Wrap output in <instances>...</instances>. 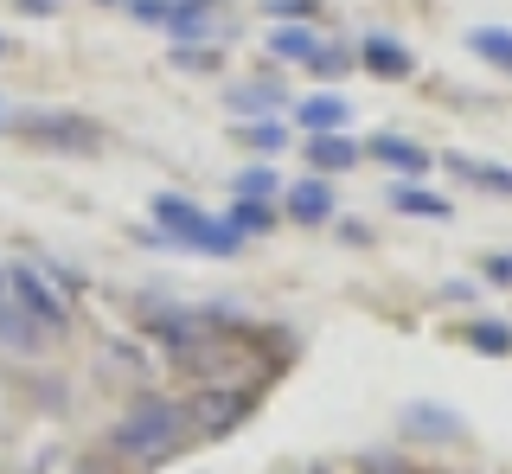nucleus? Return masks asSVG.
Instances as JSON below:
<instances>
[{
    "mask_svg": "<svg viewBox=\"0 0 512 474\" xmlns=\"http://www.w3.org/2000/svg\"><path fill=\"white\" fill-rule=\"evenodd\" d=\"M263 13H269V20H308L314 0H263Z\"/></svg>",
    "mask_w": 512,
    "mask_h": 474,
    "instance_id": "23",
    "label": "nucleus"
},
{
    "mask_svg": "<svg viewBox=\"0 0 512 474\" xmlns=\"http://www.w3.org/2000/svg\"><path fill=\"white\" fill-rule=\"evenodd\" d=\"M0 58H7V39H0Z\"/></svg>",
    "mask_w": 512,
    "mask_h": 474,
    "instance_id": "29",
    "label": "nucleus"
},
{
    "mask_svg": "<svg viewBox=\"0 0 512 474\" xmlns=\"http://www.w3.org/2000/svg\"><path fill=\"white\" fill-rule=\"evenodd\" d=\"M359 474H416V468H404V462H365Z\"/></svg>",
    "mask_w": 512,
    "mask_h": 474,
    "instance_id": "25",
    "label": "nucleus"
},
{
    "mask_svg": "<svg viewBox=\"0 0 512 474\" xmlns=\"http://www.w3.org/2000/svg\"><path fill=\"white\" fill-rule=\"evenodd\" d=\"M0 302H7V270H0Z\"/></svg>",
    "mask_w": 512,
    "mask_h": 474,
    "instance_id": "26",
    "label": "nucleus"
},
{
    "mask_svg": "<svg viewBox=\"0 0 512 474\" xmlns=\"http://www.w3.org/2000/svg\"><path fill=\"white\" fill-rule=\"evenodd\" d=\"M391 205L410 212V218H448L455 212V205H448L442 193H429V186H391Z\"/></svg>",
    "mask_w": 512,
    "mask_h": 474,
    "instance_id": "13",
    "label": "nucleus"
},
{
    "mask_svg": "<svg viewBox=\"0 0 512 474\" xmlns=\"http://www.w3.org/2000/svg\"><path fill=\"white\" fill-rule=\"evenodd\" d=\"M359 65L372 71V77H410V71H416V58H410L397 39H384V33H378V39H365V45H359Z\"/></svg>",
    "mask_w": 512,
    "mask_h": 474,
    "instance_id": "9",
    "label": "nucleus"
},
{
    "mask_svg": "<svg viewBox=\"0 0 512 474\" xmlns=\"http://www.w3.org/2000/svg\"><path fill=\"white\" fill-rule=\"evenodd\" d=\"M480 270H487V282H512V250H506V257H487Z\"/></svg>",
    "mask_w": 512,
    "mask_h": 474,
    "instance_id": "24",
    "label": "nucleus"
},
{
    "mask_svg": "<svg viewBox=\"0 0 512 474\" xmlns=\"http://www.w3.org/2000/svg\"><path fill=\"white\" fill-rule=\"evenodd\" d=\"M224 225H231L237 237H244V231H269V225H276V212H269V199L237 193V199H231V212H224Z\"/></svg>",
    "mask_w": 512,
    "mask_h": 474,
    "instance_id": "14",
    "label": "nucleus"
},
{
    "mask_svg": "<svg viewBox=\"0 0 512 474\" xmlns=\"http://www.w3.org/2000/svg\"><path fill=\"white\" fill-rule=\"evenodd\" d=\"M237 193L269 199V193H276V173H269V167H244V173H237Z\"/></svg>",
    "mask_w": 512,
    "mask_h": 474,
    "instance_id": "22",
    "label": "nucleus"
},
{
    "mask_svg": "<svg viewBox=\"0 0 512 474\" xmlns=\"http://www.w3.org/2000/svg\"><path fill=\"white\" fill-rule=\"evenodd\" d=\"M346 116H352V103H346V97H333V90H320V97L295 103V122H301L308 135H340V129H346Z\"/></svg>",
    "mask_w": 512,
    "mask_h": 474,
    "instance_id": "7",
    "label": "nucleus"
},
{
    "mask_svg": "<svg viewBox=\"0 0 512 474\" xmlns=\"http://www.w3.org/2000/svg\"><path fill=\"white\" fill-rule=\"evenodd\" d=\"M352 65H359V52H346V45H314V58H308L314 77H346Z\"/></svg>",
    "mask_w": 512,
    "mask_h": 474,
    "instance_id": "19",
    "label": "nucleus"
},
{
    "mask_svg": "<svg viewBox=\"0 0 512 474\" xmlns=\"http://www.w3.org/2000/svg\"><path fill=\"white\" fill-rule=\"evenodd\" d=\"M404 430H416V436H461V423L448 417V410H436V404H410Z\"/></svg>",
    "mask_w": 512,
    "mask_h": 474,
    "instance_id": "17",
    "label": "nucleus"
},
{
    "mask_svg": "<svg viewBox=\"0 0 512 474\" xmlns=\"http://www.w3.org/2000/svg\"><path fill=\"white\" fill-rule=\"evenodd\" d=\"M461 340L480 346V353H512V327H500V321H468Z\"/></svg>",
    "mask_w": 512,
    "mask_h": 474,
    "instance_id": "18",
    "label": "nucleus"
},
{
    "mask_svg": "<svg viewBox=\"0 0 512 474\" xmlns=\"http://www.w3.org/2000/svg\"><path fill=\"white\" fill-rule=\"evenodd\" d=\"M314 45H320V39H314L301 20H295V26L282 20L276 33H269V52H276V58H288V65H308V58H314Z\"/></svg>",
    "mask_w": 512,
    "mask_h": 474,
    "instance_id": "12",
    "label": "nucleus"
},
{
    "mask_svg": "<svg viewBox=\"0 0 512 474\" xmlns=\"http://www.w3.org/2000/svg\"><path fill=\"white\" fill-rule=\"evenodd\" d=\"M276 109H288V97L276 84H237L231 90V116L237 122H263V116H276Z\"/></svg>",
    "mask_w": 512,
    "mask_h": 474,
    "instance_id": "11",
    "label": "nucleus"
},
{
    "mask_svg": "<svg viewBox=\"0 0 512 474\" xmlns=\"http://www.w3.org/2000/svg\"><path fill=\"white\" fill-rule=\"evenodd\" d=\"M0 346H7V353H39L45 346V327L13 302V289H7V302H0Z\"/></svg>",
    "mask_w": 512,
    "mask_h": 474,
    "instance_id": "6",
    "label": "nucleus"
},
{
    "mask_svg": "<svg viewBox=\"0 0 512 474\" xmlns=\"http://www.w3.org/2000/svg\"><path fill=\"white\" fill-rule=\"evenodd\" d=\"M13 135L32 141V148H45V154H96V148H103V129H96L90 116H71V109L20 116V122H13Z\"/></svg>",
    "mask_w": 512,
    "mask_h": 474,
    "instance_id": "4",
    "label": "nucleus"
},
{
    "mask_svg": "<svg viewBox=\"0 0 512 474\" xmlns=\"http://www.w3.org/2000/svg\"><path fill=\"white\" fill-rule=\"evenodd\" d=\"M468 52H480L487 65L512 71V33H506V26H474V33H468Z\"/></svg>",
    "mask_w": 512,
    "mask_h": 474,
    "instance_id": "16",
    "label": "nucleus"
},
{
    "mask_svg": "<svg viewBox=\"0 0 512 474\" xmlns=\"http://www.w3.org/2000/svg\"><path fill=\"white\" fill-rule=\"evenodd\" d=\"M301 474H327V468H301Z\"/></svg>",
    "mask_w": 512,
    "mask_h": 474,
    "instance_id": "28",
    "label": "nucleus"
},
{
    "mask_svg": "<svg viewBox=\"0 0 512 474\" xmlns=\"http://www.w3.org/2000/svg\"><path fill=\"white\" fill-rule=\"evenodd\" d=\"M173 65H180V71H218V45H180Z\"/></svg>",
    "mask_w": 512,
    "mask_h": 474,
    "instance_id": "21",
    "label": "nucleus"
},
{
    "mask_svg": "<svg viewBox=\"0 0 512 474\" xmlns=\"http://www.w3.org/2000/svg\"><path fill=\"white\" fill-rule=\"evenodd\" d=\"M154 225H160V237L167 244H186V250H199V257H237V237L231 225H218V218H205L192 199H180V193H160L154 199Z\"/></svg>",
    "mask_w": 512,
    "mask_h": 474,
    "instance_id": "2",
    "label": "nucleus"
},
{
    "mask_svg": "<svg viewBox=\"0 0 512 474\" xmlns=\"http://www.w3.org/2000/svg\"><path fill=\"white\" fill-rule=\"evenodd\" d=\"M308 161L320 167V173H346L352 161H359V148H352L346 135H314V148H308Z\"/></svg>",
    "mask_w": 512,
    "mask_h": 474,
    "instance_id": "15",
    "label": "nucleus"
},
{
    "mask_svg": "<svg viewBox=\"0 0 512 474\" xmlns=\"http://www.w3.org/2000/svg\"><path fill=\"white\" fill-rule=\"evenodd\" d=\"M365 154H378V161H384V167H397L404 180H423V173H429V154L416 148V141H404V135H378Z\"/></svg>",
    "mask_w": 512,
    "mask_h": 474,
    "instance_id": "10",
    "label": "nucleus"
},
{
    "mask_svg": "<svg viewBox=\"0 0 512 474\" xmlns=\"http://www.w3.org/2000/svg\"><path fill=\"white\" fill-rule=\"evenodd\" d=\"M0 129H7V103H0Z\"/></svg>",
    "mask_w": 512,
    "mask_h": 474,
    "instance_id": "27",
    "label": "nucleus"
},
{
    "mask_svg": "<svg viewBox=\"0 0 512 474\" xmlns=\"http://www.w3.org/2000/svg\"><path fill=\"white\" fill-rule=\"evenodd\" d=\"M186 442H192L186 404H173V398H135L116 417V430H109V455H116V462H135V468H160V462H173Z\"/></svg>",
    "mask_w": 512,
    "mask_h": 474,
    "instance_id": "1",
    "label": "nucleus"
},
{
    "mask_svg": "<svg viewBox=\"0 0 512 474\" xmlns=\"http://www.w3.org/2000/svg\"><path fill=\"white\" fill-rule=\"evenodd\" d=\"M250 391H237V385H205L199 398L186 404V423H192V436L199 442H218V436H231L237 423L250 417Z\"/></svg>",
    "mask_w": 512,
    "mask_h": 474,
    "instance_id": "5",
    "label": "nucleus"
},
{
    "mask_svg": "<svg viewBox=\"0 0 512 474\" xmlns=\"http://www.w3.org/2000/svg\"><path fill=\"white\" fill-rule=\"evenodd\" d=\"M288 218H295V225H327L333 218V186L327 180H295L288 186Z\"/></svg>",
    "mask_w": 512,
    "mask_h": 474,
    "instance_id": "8",
    "label": "nucleus"
},
{
    "mask_svg": "<svg viewBox=\"0 0 512 474\" xmlns=\"http://www.w3.org/2000/svg\"><path fill=\"white\" fill-rule=\"evenodd\" d=\"M7 289H13V302H20L32 321L45 327V334H64V327H71V289H64L45 263H13V270H7Z\"/></svg>",
    "mask_w": 512,
    "mask_h": 474,
    "instance_id": "3",
    "label": "nucleus"
},
{
    "mask_svg": "<svg viewBox=\"0 0 512 474\" xmlns=\"http://www.w3.org/2000/svg\"><path fill=\"white\" fill-rule=\"evenodd\" d=\"M455 167L468 173L474 186H493V193H506V199H512V173H506V167H474V161H455Z\"/></svg>",
    "mask_w": 512,
    "mask_h": 474,
    "instance_id": "20",
    "label": "nucleus"
}]
</instances>
